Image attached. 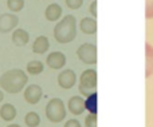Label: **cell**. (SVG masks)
<instances>
[{
  "label": "cell",
  "instance_id": "cell-1",
  "mask_svg": "<svg viewBox=\"0 0 153 127\" xmlns=\"http://www.w3.org/2000/svg\"><path fill=\"white\" fill-rule=\"evenodd\" d=\"M27 82H28V76L20 68L8 70L0 76V87L8 94H18L23 91Z\"/></svg>",
  "mask_w": 153,
  "mask_h": 127
},
{
  "label": "cell",
  "instance_id": "cell-2",
  "mask_svg": "<svg viewBox=\"0 0 153 127\" xmlns=\"http://www.w3.org/2000/svg\"><path fill=\"white\" fill-rule=\"evenodd\" d=\"M76 36V20L73 15H66L56 23L54 28V37L61 44L73 42Z\"/></svg>",
  "mask_w": 153,
  "mask_h": 127
},
{
  "label": "cell",
  "instance_id": "cell-3",
  "mask_svg": "<svg viewBox=\"0 0 153 127\" xmlns=\"http://www.w3.org/2000/svg\"><path fill=\"white\" fill-rule=\"evenodd\" d=\"M46 117L50 122L59 123L66 118V106L61 98H53L46 106Z\"/></svg>",
  "mask_w": 153,
  "mask_h": 127
},
{
  "label": "cell",
  "instance_id": "cell-4",
  "mask_svg": "<svg viewBox=\"0 0 153 127\" xmlns=\"http://www.w3.org/2000/svg\"><path fill=\"white\" fill-rule=\"evenodd\" d=\"M97 88V71L94 68L85 70L79 78V92L82 95L89 96L90 94L95 92Z\"/></svg>",
  "mask_w": 153,
  "mask_h": 127
},
{
  "label": "cell",
  "instance_id": "cell-5",
  "mask_svg": "<svg viewBox=\"0 0 153 127\" xmlns=\"http://www.w3.org/2000/svg\"><path fill=\"white\" fill-rule=\"evenodd\" d=\"M76 56L85 64L97 63V46L93 43H83L76 50Z\"/></svg>",
  "mask_w": 153,
  "mask_h": 127
},
{
  "label": "cell",
  "instance_id": "cell-6",
  "mask_svg": "<svg viewBox=\"0 0 153 127\" xmlns=\"http://www.w3.org/2000/svg\"><path fill=\"white\" fill-rule=\"evenodd\" d=\"M43 95V90L40 86L38 84H30L28 87L24 90V101L27 102L28 104H36L39 103V101L42 99Z\"/></svg>",
  "mask_w": 153,
  "mask_h": 127
},
{
  "label": "cell",
  "instance_id": "cell-7",
  "mask_svg": "<svg viewBox=\"0 0 153 127\" xmlns=\"http://www.w3.org/2000/svg\"><path fill=\"white\" fill-rule=\"evenodd\" d=\"M19 23V19L13 13H3L0 15V32L1 34H7V32L12 31Z\"/></svg>",
  "mask_w": 153,
  "mask_h": 127
},
{
  "label": "cell",
  "instance_id": "cell-8",
  "mask_svg": "<svg viewBox=\"0 0 153 127\" xmlns=\"http://www.w3.org/2000/svg\"><path fill=\"white\" fill-rule=\"evenodd\" d=\"M46 63L53 70H61L66 64V55L63 52H61V51L50 52L47 55V58H46Z\"/></svg>",
  "mask_w": 153,
  "mask_h": 127
},
{
  "label": "cell",
  "instance_id": "cell-9",
  "mask_svg": "<svg viewBox=\"0 0 153 127\" xmlns=\"http://www.w3.org/2000/svg\"><path fill=\"white\" fill-rule=\"evenodd\" d=\"M76 83V75L73 70H63L58 75V84L65 90H70Z\"/></svg>",
  "mask_w": 153,
  "mask_h": 127
},
{
  "label": "cell",
  "instance_id": "cell-10",
  "mask_svg": "<svg viewBox=\"0 0 153 127\" xmlns=\"http://www.w3.org/2000/svg\"><path fill=\"white\" fill-rule=\"evenodd\" d=\"M67 107H69V111L71 112L73 115H82L85 109V99L79 95H75V96H71L69 99V103H67Z\"/></svg>",
  "mask_w": 153,
  "mask_h": 127
},
{
  "label": "cell",
  "instance_id": "cell-11",
  "mask_svg": "<svg viewBox=\"0 0 153 127\" xmlns=\"http://www.w3.org/2000/svg\"><path fill=\"white\" fill-rule=\"evenodd\" d=\"M79 29L86 35H94L97 32V20L94 18H83L79 23Z\"/></svg>",
  "mask_w": 153,
  "mask_h": 127
},
{
  "label": "cell",
  "instance_id": "cell-12",
  "mask_svg": "<svg viewBox=\"0 0 153 127\" xmlns=\"http://www.w3.org/2000/svg\"><path fill=\"white\" fill-rule=\"evenodd\" d=\"M153 75V46L151 43L145 44V78Z\"/></svg>",
  "mask_w": 153,
  "mask_h": 127
},
{
  "label": "cell",
  "instance_id": "cell-13",
  "mask_svg": "<svg viewBox=\"0 0 153 127\" xmlns=\"http://www.w3.org/2000/svg\"><path fill=\"white\" fill-rule=\"evenodd\" d=\"M45 16L48 21H55V20H59L62 16V8L59 4L56 3H53L50 4L45 11Z\"/></svg>",
  "mask_w": 153,
  "mask_h": 127
},
{
  "label": "cell",
  "instance_id": "cell-14",
  "mask_svg": "<svg viewBox=\"0 0 153 127\" xmlns=\"http://www.w3.org/2000/svg\"><path fill=\"white\" fill-rule=\"evenodd\" d=\"M50 48V42H48V39L46 36H38L36 39H35L34 44H32V51H34L35 54H45L47 52V50Z\"/></svg>",
  "mask_w": 153,
  "mask_h": 127
},
{
  "label": "cell",
  "instance_id": "cell-15",
  "mask_svg": "<svg viewBox=\"0 0 153 127\" xmlns=\"http://www.w3.org/2000/svg\"><path fill=\"white\" fill-rule=\"evenodd\" d=\"M30 40V34L23 28H18L12 32V42L16 46H26Z\"/></svg>",
  "mask_w": 153,
  "mask_h": 127
},
{
  "label": "cell",
  "instance_id": "cell-16",
  "mask_svg": "<svg viewBox=\"0 0 153 127\" xmlns=\"http://www.w3.org/2000/svg\"><path fill=\"white\" fill-rule=\"evenodd\" d=\"M0 117H1L3 120H5V122H11V120H13L16 118V109L13 104L11 103H5L1 106V109H0Z\"/></svg>",
  "mask_w": 153,
  "mask_h": 127
},
{
  "label": "cell",
  "instance_id": "cell-17",
  "mask_svg": "<svg viewBox=\"0 0 153 127\" xmlns=\"http://www.w3.org/2000/svg\"><path fill=\"white\" fill-rule=\"evenodd\" d=\"M97 91L93 94H90L89 96H86L85 99V109L90 112V114H94L97 115V111H98V107H97Z\"/></svg>",
  "mask_w": 153,
  "mask_h": 127
},
{
  "label": "cell",
  "instance_id": "cell-18",
  "mask_svg": "<svg viewBox=\"0 0 153 127\" xmlns=\"http://www.w3.org/2000/svg\"><path fill=\"white\" fill-rule=\"evenodd\" d=\"M43 70H45V66H43V63L39 60H31L28 64H27V72L31 75L42 74Z\"/></svg>",
  "mask_w": 153,
  "mask_h": 127
},
{
  "label": "cell",
  "instance_id": "cell-19",
  "mask_svg": "<svg viewBox=\"0 0 153 127\" xmlns=\"http://www.w3.org/2000/svg\"><path fill=\"white\" fill-rule=\"evenodd\" d=\"M24 123L28 127H38L40 125V117L34 111H30L24 117Z\"/></svg>",
  "mask_w": 153,
  "mask_h": 127
},
{
  "label": "cell",
  "instance_id": "cell-20",
  "mask_svg": "<svg viewBox=\"0 0 153 127\" xmlns=\"http://www.w3.org/2000/svg\"><path fill=\"white\" fill-rule=\"evenodd\" d=\"M7 7L11 12H19L24 7V0H7Z\"/></svg>",
  "mask_w": 153,
  "mask_h": 127
},
{
  "label": "cell",
  "instance_id": "cell-21",
  "mask_svg": "<svg viewBox=\"0 0 153 127\" xmlns=\"http://www.w3.org/2000/svg\"><path fill=\"white\" fill-rule=\"evenodd\" d=\"M85 127H97V115L89 114L85 118Z\"/></svg>",
  "mask_w": 153,
  "mask_h": 127
},
{
  "label": "cell",
  "instance_id": "cell-22",
  "mask_svg": "<svg viewBox=\"0 0 153 127\" xmlns=\"http://www.w3.org/2000/svg\"><path fill=\"white\" fill-rule=\"evenodd\" d=\"M145 18L153 19V0H145Z\"/></svg>",
  "mask_w": 153,
  "mask_h": 127
},
{
  "label": "cell",
  "instance_id": "cell-23",
  "mask_svg": "<svg viewBox=\"0 0 153 127\" xmlns=\"http://www.w3.org/2000/svg\"><path fill=\"white\" fill-rule=\"evenodd\" d=\"M65 3H66V5L70 10H78V8L82 7L83 0H65Z\"/></svg>",
  "mask_w": 153,
  "mask_h": 127
},
{
  "label": "cell",
  "instance_id": "cell-24",
  "mask_svg": "<svg viewBox=\"0 0 153 127\" xmlns=\"http://www.w3.org/2000/svg\"><path fill=\"white\" fill-rule=\"evenodd\" d=\"M63 127H81V123L76 119H69L66 123H65Z\"/></svg>",
  "mask_w": 153,
  "mask_h": 127
},
{
  "label": "cell",
  "instance_id": "cell-25",
  "mask_svg": "<svg viewBox=\"0 0 153 127\" xmlns=\"http://www.w3.org/2000/svg\"><path fill=\"white\" fill-rule=\"evenodd\" d=\"M90 13L93 15V18L94 19L97 18V1H95V0L90 4Z\"/></svg>",
  "mask_w": 153,
  "mask_h": 127
},
{
  "label": "cell",
  "instance_id": "cell-26",
  "mask_svg": "<svg viewBox=\"0 0 153 127\" xmlns=\"http://www.w3.org/2000/svg\"><path fill=\"white\" fill-rule=\"evenodd\" d=\"M3 99H4V94H3V91L0 90V102H1Z\"/></svg>",
  "mask_w": 153,
  "mask_h": 127
},
{
  "label": "cell",
  "instance_id": "cell-27",
  "mask_svg": "<svg viewBox=\"0 0 153 127\" xmlns=\"http://www.w3.org/2000/svg\"><path fill=\"white\" fill-rule=\"evenodd\" d=\"M7 127H20V126L16 125V123H12V125H10V126H7Z\"/></svg>",
  "mask_w": 153,
  "mask_h": 127
}]
</instances>
